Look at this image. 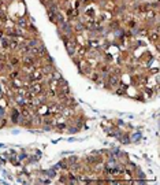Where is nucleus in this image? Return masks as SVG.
Here are the masks:
<instances>
[{"mask_svg": "<svg viewBox=\"0 0 160 185\" xmlns=\"http://www.w3.org/2000/svg\"><path fill=\"white\" fill-rule=\"evenodd\" d=\"M59 30L60 32H63V33L64 34H67V36H73V33H74V29H73V26L70 25V22H66V21H64V22L63 23H60L59 25Z\"/></svg>", "mask_w": 160, "mask_h": 185, "instance_id": "f257e3e1", "label": "nucleus"}, {"mask_svg": "<svg viewBox=\"0 0 160 185\" xmlns=\"http://www.w3.org/2000/svg\"><path fill=\"white\" fill-rule=\"evenodd\" d=\"M157 39H159V33H157V30L156 32H151V34H149V40L157 43Z\"/></svg>", "mask_w": 160, "mask_h": 185, "instance_id": "f03ea898", "label": "nucleus"}, {"mask_svg": "<svg viewBox=\"0 0 160 185\" xmlns=\"http://www.w3.org/2000/svg\"><path fill=\"white\" fill-rule=\"evenodd\" d=\"M4 115H6V108H4L3 106H0V119H2Z\"/></svg>", "mask_w": 160, "mask_h": 185, "instance_id": "20e7f679", "label": "nucleus"}, {"mask_svg": "<svg viewBox=\"0 0 160 185\" xmlns=\"http://www.w3.org/2000/svg\"><path fill=\"white\" fill-rule=\"evenodd\" d=\"M69 132L70 133H75V132H77V128H69Z\"/></svg>", "mask_w": 160, "mask_h": 185, "instance_id": "423d86ee", "label": "nucleus"}, {"mask_svg": "<svg viewBox=\"0 0 160 185\" xmlns=\"http://www.w3.org/2000/svg\"><path fill=\"white\" fill-rule=\"evenodd\" d=\"M0 40H2V47H3V48H10V40H7L4 36L2 37Z\"/></svg>", "mask_w": 160, "mask_h": 185, "instance_id": "7ed1b4c3", "label": "nucleus"}, {"mask_svg": "<svg viewBox=\"0 0 160 185\" xmlns=\"http://www.w3.org/2000/svg\"><path fill=\"white\" fill-rule=\"evenodd\" d=\"M3 36H4V34H3V30H0V39H2Z\"/></svg>", "mask_w": 160, "mask_h": 185, "instance_id": "0eeeda50", "label": "nucleus"}, {"mask_svg": "<svg viewBox=\"0 0 160 185\" xmlns=\"http://www.w3.org/2000/svg\"><path fill=\"white\" fill-rule=\"evenodd\" d=\"M47 174H48V177L54 178V177H55V170H48V171H47Z\"/></svg>", "mask_w": 160, "mask_h": 185, "instance_id": "39448f33", "label": "nucleus"}]
</instances>
